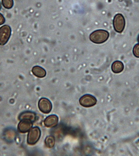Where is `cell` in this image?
<instances>
[{"label": "cell", "mask_w": 139, "mask_h": 156, "mask_svg": "<svg viewBox=\"0 0 139 156\" xmlns=\"http://www.w3.org/2000/svg\"><path fill=\"white\" fill-rule=\"evenodd\" d=\"M138 42L139 43V36H138Z\"/></svg>", "instance_id": "17"}, {"label": "cell", "mask_w": 139, "mask_h": 156, "mask_svg": "<svg viewBox=\"0 0 139 156\" xmlns=\"http://www.w3.org/2000/svg\"><path fill=\"white\" fill-rule=\"evenodd\" d=\"M133 53L136 57L139 58V44H136L134 47Z\"/></svg>", "instance_id": "14"}, {"label": "cell", "mask_w": 139, "mask_h": 156, "mask_svg": "<svg viewBox=\"0 0 139 156\" xmlns=\"http://www.w3.org/2000/svg\"><path fill=\"white\" fill-rule=\"evenodd\" d=\"M1 8H2V5H1V2H0V10H1Z\"/></svg>", "instance_id": "16"}, {"label": "cell", "mask_w": 139, "mask_h": 156, "mask_svg": "<svg viewBox=\"0 0 139 156\" xmlns=\"http://www.w3.org/2000/svg\"><path fill=\"white\" fill-rule=\"evenodd\" d=\"M45 143L47 147L52 148L54 147L55 144V139L54 136L50 135L47 136L45 138Z\"/></svg>", "instance_id": "12"}, {"label": "cell", "mask_w": 139, "mask_h": 156, "mask_svg": "<svg viewBox=\"0 0 139 156\" xmlns=\"http://www.w3.org/2000/svg\"><path fill=\"white\" fill-rule=\"evenodd\" d=\"M97 102V101L96 98L89 94L83 95L79 99L80 105L85 108L94 106L96 104Z\"/></svg>", "instance_id": "5"}, {"label": "cell", "mask_w": 139, "mask_h": 156, "mask_svg": "<svg viewBox=\"0 0 139 156\" xmlns=\"http://www.w3.org/2000/svg\"><path fill=\"white\" fill-rule=\"evenodd\" d=\"M2 3L3 6L8 9H11L13 7V0H2Z\"/></svg>", "instance_id": "13"}, {"label": "cell", "mask_w": 139, "mask_h": 156, "mask_svg": "<svg viewBox=\"0 0 139 156\" xmlns=\"http://www.w3.org/2000/svg\"><path fill=\"white\" fill-rule=\"evenodd\" d=\"M11 29L8 25H4L0 28V45L6 44L11 37Z\"/></svg>", "instance_id": "3"}, {"label": "cell", "mask_w": 139, "mask_h": 156, "mask_svg": "<svg viewBox=\"0 0 139 156\" xmlns=\"http://www.w3.org/2000/svg\"><path fill=\"white\" fill-rule=\"evenodd\" d=\"M109 37L108 31L104 30H98L91 33L90 39L93 43L101 44L106 41Z\"/></svg>", "instance_id": "1"}, {"label": "cell", "mask_w": 139, "mask_h": 156, "mask_svg": "<svg viewBox=\"0 0 139 156\" xmlns=\"http://www.w3.org/2000/svg\"><path fill=\"white\" fill-rule=\"evenodd\" d=\"M33 123L30 120L27 119L20 120L19 124H18V131L20 133H27L32 128Z\"/></svg>", "instance_id": "7"}, {"label": "cell", "mask_w": 139, "mask_h": 156, "mask_svg": "<svg viewBox=\"0 0 139 156\" xmlns=\"http://www.w3.org/2000/svg\"><path fill=\"white\" fill-rule=\"evenodd\" d=\"M124 69V65L123 62L119 61H115L112 66V70L115 73H119Z\"/></svg>", "instance_id": "11"}, {"label": "cell", "mask_w": 139, "mask_h": 156, "mask_svg": "<svg viewBox=\"0 0 139 156\" xmlns=\"http://www.w3.org/2000/svg\"><path fill=\"white\" fill-rule=\"evenodd\" d=\"M38 108L42 113L48 114L52 110L53 106L51 101L46 98H42L38 102Z\"/></svg>", "instance_id": "6"}, {"label": "cell", "mask_w": 139, "mask_h": 156, "mask_svg": "<svg viewBox=\"0 0 139 156\" xmlns=\"http://www.w3.org/2000/svg\"><path fill=\"white\" fill-rule=\"evenodd\" d=\"M114 28L117 32L121 33L123 31L125 25V18L123 15H116L113 21Z\"/></svg>", "instance_id": "4"}, {"label": "cell", "mask_w": 139, "mask_h": 156, "mask_svg": "<svg viewBox=\"0 0 139 156\" xmlns=\"http://www.w3.org/2000/svg\"><path fill=\"white\" fill-rule=\"evenodd\" d=\"M36 114L35 112L31 111H25L19 115V119L20 120L27 119L34 123L36 121Z\"/></svg>", "instance_id": "9"}, {"label": "cell", "mask_w": 139, "mask_h": 156, "mask_svg": "<svg viewBox=\"0 0 139 156\" xmlns=\"http://www.w3.org/2000/svg\"><path fill=\"white\" fill-rule=\"evenodd\" d=\"M5 19L3 15L0 13V26L3 25L5 23Z\"/></svg>", "instance_id": "15"}, {"label": "cell", "mask_w": 139, "mask_h": 156, "mask_svg": "<svg viewBox=\"0 0 139 156\" xmlns=\"http://www.w3.org/2000/svg\"><path fill=\"white\" fill-rule=\"evenodd\" d=\"M59 123V118L55 115H51L48 116L45 120L44 123L45 127L52 128L56 127Z\"/></svg>", "instance_id": "8"}, {"label": "cell", "mask_w": 139, "mask_h": 156, "mask_svg": "<svg viewBox=\"0 0 139 156\" xmlns=\"http://www.w3.org/2000/svg\"><path fill=\"white\" fill-rule=\"evenodd\" d=\"M41 131L37 127H35L30 130L27 136V142L29 145H34L40 139Z\"/></svg>", "instance_id": "2"}, {"label": "cell", "mask_w": 139, "mask_h": 156, "mask_svg": "<svg viewBox=\"0 0 139 156\" xmlns=\"http://www.w3.org/2000/svg\"><path fill=\"white\" fill-rule=\"evenodd\" d=\"M32 72L34 76L39 78H43L46 75V72L45 69L39 66H35L33 67Z\"/></svg>", "instance_id": "10"}]
</instances>
